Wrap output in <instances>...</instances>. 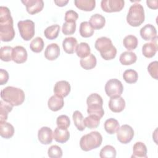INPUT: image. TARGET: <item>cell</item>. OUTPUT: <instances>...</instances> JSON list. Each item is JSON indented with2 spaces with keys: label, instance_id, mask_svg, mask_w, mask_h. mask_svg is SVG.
<instances>
[{
  "label": "cell",
  "instance_id": "cell-10",
  "mask_svg": "<svg viewBox=\"0 0 158 158\" xmlns=\"http://www.w3.org/2000/svg\"><path fill=\"white\" fill-rule=\"evenodd\" d=\"M125 1L123 0H102L101 7L106 12H119L124 7Z\"/></svg>",
  "mask_w": 158,
  "mask_h": 158
},
{
  "label": "cell",
  "instance_id": "cell-42",
  "mask_svg": "<svg viewBox=\"0 0 158 158\" xmlns=\"http://www.w3.org/2000/svg\"><path fill=\"white\" fill-rule=\"evenodd\" d=\"M48 154L51 158H60L62 156V150L59 146L52 145L48 149Z\"/></svg>",
  "mask_w": 158,
  "mask_h": 158
},
{
  "label": "cell",
  "instance_id": "cell-40",
  "mask_svg": "<svg viewBox=\"0 0 158 158\" xmlns=\"http://www.w3.org/2000/svg\"><path fill=\"white\" fill-rule=\"evenodd\" d=\"M13 20L10 10L5 6L0 7V23Z\"/></svg>",
  "mask_w": 158,
  "mask_h": 158
},
{
  "label": "cell",
  "instance_id": "cell-12",
  "mask_svg": "<svg viewBox=\"0 0 158 158\" xmlns=\"http://www.w3.org/2000/svg\"><path fill=\"white\" fill-rule=\"evenodd\" d=\"M70 85L65 80H61L56 82L54 87V94L62 98L66 97L70 93Z\"/></svg>",
  "mask_w": 158,
  "mask_h": 158
},
{
  "label": "cell",
  "instance_id": "cell-41",
  "mask_svg": "<svg viewBox=\"0 0 158 158\" xmlns=\"http://www.w3.org/2000/svg\"><path fill=\"white\" fill-rule=\"evenodd\" d=\"M76 22H67L63 23L62 27V31L65 35H72L76 30Z\"/></svg>",
  "mask_w": 158,
  "mask_h": 158
},
{
  "label": "cell",
  "instance_id": "cell-38",
  "mask_svg": "<svg viewBox=\"0 0 158 158\" xmlns=\"http://www.w3.org/2000/svg\"><path fill=\"white\" fill-rule=\"evenodd\" d=\"M44 41L39 36L35 38L30 43V49L34 52H40L44 48Z\"/></svg>",
  "mask_w": 158,
  "mask_h": 158
},
{
  "label": "cell",
  "instance_id": "cell-48",
  "mask_svg": "<svg viewBox=\"0 0 158 158\" xmlns=\"http://www.w3.org/2000/svg\"><path fill=\"white\" fill-rule=\"evenodd\" d=\"M68 2H69L68 0H55L54 1V3L56 4L57 6L60 7L65 6Z\"/></svg>",
  "mask_w": 158,
  "mask_h": 158
},
{
  "label": "cell",
  "instance_id": "cell-45",
  "mask_svg": "<svg viewBox=\"0 0 158 158\" xmlns=\"http://www.w3.org/2000/svg\"><path fill=\"white\" fill-rule=\"evenodd\" d=\"M78 14L73 10H67L65 14V20L67 22H76Z\"/></svg>",
  "mask_w": 158,
  "mask_h": 158
},
{
  "label": "cell",
  "instance_id": "cell-17",
  "mask_svg": "<svg viewBox=\"0 0 158 158\" xmlns=\"http://www.w3.org/2000/svg\"><path fill=\"white\" fill-rule=\"evenodd\" d=\"M157 38L150 43H146L142 47V53L147 58H151L157 51Z\"/></svg>",
  "mask_w": 158,
  "mask_h": 158
},
{
  "label": "cell",
  "instance_id": "cell-31",
  "mask_svg": "<svg viewBox=\"0 0 158 158\" xmlns=\"http://www.w3.org/2000/svg\"><path fill=\"white\" fill-rule=\"evenodd\" d=\"M138 44V38L133 35H129L126 36L123 40V44L124 47L128 51L135 49L137 47Z\"/></svg>",
  "mask_w": 158,
  "mask_h": 158
},
{
  "label": "cell",
  "instance_id": "cell-3",
  "mask_svg": "<svg viewBox=\"0 0 158 158\" xmlns=\"http://www.w3.org/2000/svg\"><path fill=\"white\" fill-rule=\"evenodd\" d=\"M102 142V136L97 131H91L83 135L80 140V148L84 151H89L99 147Z\"/></svg>",
  "mask_w": 158,
  "mask_h": 158
},
{
  "label": "cell",
  "instance_id": "cell-28",
  "mask_svg": "<svg viewBox=\"0 0 158 158\" xmlns=\"http://www.w3.org/2000/svg\"><path fill=\"white\" fill-rule=\"evenodd\" d=\"M104 127L105 130L107 133L112 135L117 132L120 127V125L116 119L114 118H110L105 121Z\"/></svg>",
  "mask_w": 158,
  "mask_h": 158
},
{
  "label": "cell",
  "instance_id": "cell-44",
  "mask_svg": "<svg viewBox=\"0 0 158 158\" xmlns=\"http://www.w3.org/2000/svg\"><path fill=\"white\" fill-rule=\"evenodd\" d=\"M56 123L57 127L67 128L70 125V120L67 115H61L57 118Z\"/></svg>",
  "mask_w": 158,
  "mask_h": 158
},
{
  "label": "cell",
  "instance_id": "cell-13",
  "mask_svg": "<svg viewBox=\"0 0 158 158\" xmlns=\"http://www.w3.org/2000/svg\"><path fill=\"white\" fill-rule=\"evenodd\" d=\"M140 35L145 41H153L157 38V30L151 24H146L142 27L140 29Z\"/></svg>",
  "mask_w": 158,
  "mask_h": 158
},
{
  "label": "cell",
  "instance_id": "cell-1",
  "mask_svg": "<svg viewBox=\"0 0 158 158\" xmlns=\"http://www.w3.org/2000/svg\"><path fill=\"white\" fill-rule=\"evenodd\" d=\"M1 99L13 106L21 105L25 98L24 91L19 88L14 86H7L1 91Z\"/></svg>",
  "mask_w": 158,
  "mask_h": 158
},
{
  "label": "cell",
  "instance_id": "cell-15",
  "mask_svg": "<svg viewBox=\"0 0 158 158\" xmlns=\"http://www.w3.org/2000/svg\"><path fill=\"white\" fill-rule=\"evenodd\" d=\"M27 59V52L22 46H17L13 48L12 60L17 64L24 63Z\"/></svg>",
  "mask_w": 158,
  "mask_h": 158
},
{
  "label": "cell",
  "instance_id": "cell-2",
  "mask_svg": "<svg viewBox=\"0 0 158 158\" xmlns=\"http://www.w3.org/2000/svg\"><path fill=\"white\" fill-rule=\"evenodd\" d=\"M95 48L99 51L101 57L106 60L113 59L117 54V49L112 44L110 38L102 36L98 38L94 44Z\"/></svg>",
  "mask_w": 158,
  "mask_h": 158
},
{
  "label": "cell",
  "instance_id": "cell-16",
  "mask_svg": "<svg viewBox=\"0 0 158 158\" xmlns=\"http://www.w3.org/2000/svg\"><path fill=\"white\" fill-rule=\"evenodd\" d=\"M109 107L113 112H120L125 107V101L121 96L110 98L109 101Z\"/></svg>",
  "mask_w": 158,
  "mask_h": 158
},
{
  "label": "cell",
  "instance_id": "cell-27",
  "mask_svg": "<svg viewBox=\"0 0 158 158\" xmlns=\"http://www.w3.org/2000/svg\"><path fill=\"white\" fill-rule=\"evenodd\" d=\"M96 58L93 54H89L87 57L81 59L80 64L81 67L85 70H91L96 65Z\"/></svg>",
  "mask_w": 158,
  "mask_h": 158
},
{
  "label": "cell",
  "instance_id": "cell-6",
  "mask_svg": "<svg viewBox=\"0 0 158 158\" xmlns=\"http://www.w3.org/2000/svg\"><path fill=\"white\" fill-rule=\"evenodd\" d=\"M17 27L21 37L25 41L31 40L35 33V23L29 19L20 20L17 23Z\"/></svg>",
  "mask_w": 158,
  "mask_h": 158
},
{
  "label": "cell",
  "instance_id": "cell-32",
  "mask_svg": "<svg viewBox=\"0 0 158 158\" xmlns=\"http://www.w3.org/2000/svg\"><path fill=\"white\" fill-rule=\"evenodd\" d=\"M77 55L81 59L87 57L90 54V47L87 43L81 42L77 44L75 49Z\"/></svg>",
  "mask_w": 158,
  "mask_h": 158
},
{
  "label": "cell",
  "instance_id": "cell-34",
  "mask_svg": "<svg viewBox=\"0 0 158 158\" xmlns=\"http://www.w3.org/2000/svg\"><path fill=\"white\" fill-rule=\"evenodd\" d=\"M80 33L82 37L88 38L94 33V29L91 26L89 22H82L80 25Z\"/></svg>",
  "mask_w": 158,
  "mask_h": 158
},
{
  "label": "cell",
  "instance_id": "cell-7",
  "mask_svg": "<svg viewBox=\"0 0 158 158\" xmlns=\"http://www.w3.org/2000/svg\"><path fill=\"white\" fill-rule=\"evenodd\" d=\"M105 92L110 98L120 96L123 91V86L122 82L117 78L109 80L105 85Z\"/></svg>",
  "mask_w": 158,
  "mask_h": 158
},
{
  "label": "cell",
  "instance_id": "cell-5",
  "mask_svg": "<svg viewBox=\"0 0 158 158\" xmlns=\"http://www.w3.org/2000/svg\"><path fill=\"white\" fill-rule=\"evenodd\" d=\"M87 112L89 115H95L101 118L104 111L102 108L103 101L101 96L97 93H92L86 99Z\"/></svg>",
  "mask_w": 158,
  "mask_h": 158
},
{
  "label": "cell",
  "instance_id": "cell-23",
  "mask_svg": "<svg viewBox=\"0 0 158 158\" xmlns=\"http://www.w3.org/2000/svg\"><path fill=\"white\" fill-rule=\"evenodd\" d=\"M89 23L94 30H99L103 28L105 25L106 19L102 15L99 14H94L91 16Z\"/></svg>",
  "mask_w": 158,
  "mask_h": 158
},
{
  "label": "cell",
  "instance_id": "cell-19",
  "mask_svg": "<svg viewBox=\"0 0 158 158\" xmlns=\"http://www.w3.org/2000/svg\"><path fill=\"white\" fill-rule=\"evenodd\" d=\"M60 54V48L56 43H51L46 47L44 51V57L49 60H56Z\"/></svg>",
  "mask_w": 158,
  "mask_h": 158
},
{
  "label": "cell",
  "instance_id": "cell-37",
  "mask_svg": "<svg viewBox=\"0 0 158 158\" xmlns=\"http://www.w3.org/2000/svg\"><path fill=\"white\" fill-rule=\"evenodd\" d=\"M123 78L127 83H135L138 80V74L137 72L135 70L128 69L123 72Z\"/></svg>",
  "mask_w": 158,
  "mask_h": 158
},
{
  "label": "cell",
  "instance_id": "cell-35",
  "mask_svg": "<svg viewBox=\"0 0 158 158\" xmlns=\"http://www.w3.org/2000/svg\"><path fill=\"white\" fill-rule=\"evenodd\" d=\"M116 150L111 145L104 146L99 152L101 158H115L116 157Z\"/></svg>",
  "mask_w": 158,
  "mask_h": 158
},
{
  "label": "cell",
  "instance_id": "cell-22",
  "mask_svg": "<svg viewBox=\"0 0 158 158\" xmlns=\"http://www.w3.org/2000/svg\"><path fill=\"white\" fill-rule=\"evenodd\" d=\"M131 157L147 158V148L142 142H136L133 147V155Z\"/></svg>",
  "mask_w": 158,
  "mask_h": 158
},
{
  "label": "cell",
  "instance_id": "cell-14",
  "mask_svg": "<svg viewBox=\"0 0 158 158\" xmlns=\"http://www.w3.org/2000/svg\"><path fill=\"white\" fill-rule=\"evenodd\" d=\"M38 138L41 144H49L52 141L53 132L50 128L43 127L38 130Z\"/></svg>",
  "mask_w": 158,
  "mask_h": 158
},
{
  "label": "cell",
  "instance_id": "cell-43",
  "mask_svg": "<svg viewBox=\"0 0 158 158\" xmlns=\"http://www.w3.org/2000/svg\"><path fill=\"white\" fill-rule=\"evenodd\" d=\"M148 71L150 75L156 80L158 78V62L157 61H153L151 62L148 66Z\"/></svg>",
  "mask_w": 158,
  "mask_h": 158
},
{
  "label": "cell",
  "instance_id": "cell-18",
  "mask_svg": "<svg viewBox=\"0 0 158 158\" xmlns=\"http://www.w3.org/2000/svg\"><path fill=\"white\" fill-rule=\"evenodd\" d=\"M70 138V133L67 128L57 127L53 133V138L59 143L67 142Z\"/></svg>",
  "mask_w": 158,
  "mask_h": 158
},
{
  "label": "cell",
  "instance_id": "cell-33",
  "mask_svg": "<svg viewBox=\"0 0 158 158\" xmlns=\"http://www.w3.org/2000/svg\"><path fill=\"white\" fill-rule=\"evenodd\" d=\"M100 118L95 115H89L83 119V123L85 127L89 129L96 128L100 123Z\"/></svg>",
  "mask_w": 158,
  "mask_h": 158
},
{
  "label": "cell",
  "instance_id": "cell-9",
  "mask_svg": "<svg viewBox=\"0 0 158 158\" xmlns=\"http://www.w3.org/2000/svg\"><path fill=\"white\" fill-rule=\"evenodd\" d=\"M15 36L13 20L0 23V39L2 41H10Z\"/></svg>",
  "mask_w": 158,
  "mask_h": 158
},
{
  "label": "cell",
  "instance_id": "cell-25",
  "mask_svg": "<svg viewBox=\"0 0 158 158\" xmlns=\"http://www.w3.org/2000/svg\"><path fill=\"white\" fill-rule=\"evenodd\" d=\"M137 60V56L135 52L125 51L122 52L119 57L120 62L124 65H128L134 64Z\"/></svg>",
  "mask_w": 158,
  "mask_h": 158
},
{
  "label": "cell",
  "instance_id": "cell-36",
  "mask_svg": "<svg viewBox=\"0 0 158 158\" xmlns=\"http://www.w3.org/2000/svg\"><path fill=\"white\" fill-rule=\"evenodd\" d=\"M74 124L79 131H83L85 129V126L83 123V116L79 110H75L72 115Z\"/></svg>",
  "mask_w": 158,
  "mask_h": 158
},
{
  "label": "cell",
  "instance_id": "cell-29",
  "mask_svg": "<svg viewBox=\"0 0 158 158\" xmlns=\"http://www.w3.org/2000/svg\"><path fill=\"white\" fill-rule=\"evenodd\" d=\"M13 106L1 99L0 101V121H6L9 112H11Z\"/></svg>",
  "mask_w": 158,
  "mask_h": 158
},
{
  "label": "cell",
  "instance_id": "cell-20",
  "mask_svg": "<svg viewBox=\"0 0 158 158\" xmlns=\"http://www.w3.org/2000/svg\"><path fill=\"white\" fill-rule=\"evenodd\" d=\"M64 105V99L61 96L57 95L52 96L48 101V106L49 109L56 112L60 110Z\"/></svg>",
  "mask_w": 158,
  "mask_h": 158
},
{
  "label": "cell",
  "instance_id": "cell-24",
  "mask_svg": "<svg viewBox=\"0 0 158 158\" xmlns=\"http://www.w3.org/2000/svg\"><path fill=\"white\" fill-rule=\"evenodd\" d=\"M77 46V40L74 37H67L62 42V47L64 51L67 54H73Z\"/></svg>",
  "mask_w": 158,
  "mask_h": 158
},
{
  "label": "cell",
  "instance_id": "cell-30",
  "mask_svg": "<svg viewBox=\"0 0 158 158\" xmlns=\"http://www.w3.org/2000/svg\"><path fill=\"white\" fill-rule=\"evenodd\" d=\"M60 27L58 24L52 25L48 27L44 31V36L46 38L49 40H54L56 39L60 32Z\"/></svg>",
  "mask_w": 158,
  "mask_h": 158
},
{
  "label": "cell",
  "instance_id": "cell-8",
  "mask_svg": "<svg viewBox=\"0 0 158 158\" xmlns=\"http://www.w3.org/2000/svg\"><path fill=\"white\" fill-rule=\"evenodd\" d=\"M134 136V130L128 125H123L117 131V139L122 144L129 143Z\"/></svg>",
  "mask_w": 158,
  "mask_h": 158
},
{
  "label": "cell",
  "instance_id": "cell-26",
  "mask_svg": "<svg viewBox=\"0 0 158 158\" xmlns=\"http://www.w3.org/2000/svg\"><path fill=\"white\" fill-rule=\"evenodd\" d=\"M74 3L77 7L85 11H91L96 6L95 0H75Z\"/></svg>",
  "mask_w": 158,
  "mask_h": 158
},
{
  "label": "cell",
  "instance_id": "cell-11",
  "mask_svg": "<svg viewBox=\"0 0 158 158\" xmlns=\"http://www.w3.org/2000/svg\"><path fill=\"white\" fill-rule=\"evenodd\" d=\"M22 2L25 5L27 12L31 15L40 12L44 7L43 0H22Z\"/></svg>",
  "mask_w": 158,
  "mask_h": 158
},
{
  "label": "cell",
  "instance_id": "cell-39",
  "mask_svg": "<svg viewBox=\"0 0 158 158\" xmlns=\"http://www.w3.org/2000/svg\"><path fill=\"white\" fill-rule=\"evenodd\" d=\"M13 48L9 46H5L1 48L0 58L2 60L9 62L12 60Z\"/></svg>",
  "mask_w": 158,
  "mask_h": 158
},
{
  "label": "cell",
  "instance_id": "cell-4",
  "mask_svg": "<svg viewBox=\"0 0 158 158\" xmlns=\"http://www.w3.org/2000/svg\"><path fill=\"white\" fill-rule=\"evenodd\" d=\"M144 10L141 4L135 3L130 7L127 15V21L130 25L138 27L144 22Z\"/></svg>",
  "mask_w": 158,
  "mask_h": 158
},
{
  "label": "cell",
  "instance_id": "cell-46",
  "mask_svg": "<svg viewBox=\"0 0 158 158\" xmlns=\"http://www.w3.org/2000/svg\"><path fill=\"white\" fill-rule=\"evenodd\" d=\"M9 80L8 72L2 69H0V85H3L6 84Z\"/></svg>",
  "mask_w": 158,
  "mask_h": 158
},
{
  "label": "cell",
  "instance_id": "cell-47",
  "mask_svg": "<svg viewBox=\"0 0 158 158\" xmlns=\"http://www.w3.org/2000/svg\"><path fill=\"white\" fill-rule=\"evenodd\" d=\"M146 4L147 6L152 9H157L158 8V1L157 0H147L146 1Z\"/></svg>",
  "mask_w": 158,
  "mask_h": 158
},
{
  "label": "cell",
  "instance_id": "cell-21",
  "mask_svg": "<svg viewBox=\"0 0 158 158\" xmlns=\"http://www.w3.org/2000/svg\"><path fill=\"white\" fill-rule=\"evenodd\" d=\"M14 134V128L12 125L6 122L0 121V135L5 139H9Z\"/></svg>",
  "mask_w": 158,
  "mask_h": 158
}]
</instances>
